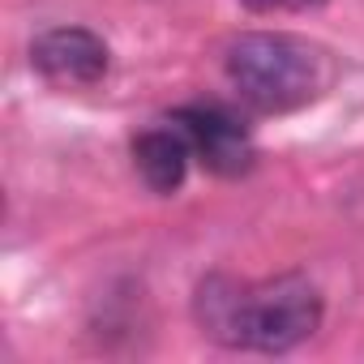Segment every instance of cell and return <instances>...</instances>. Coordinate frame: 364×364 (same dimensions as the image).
<instances>
[{
	"label": "cell",
	"instance_id": "obj_1",
	"mask_svg": "<svg viewBox=\"0 0 364 364\" xmlns=\"http://www.w3.org/2000/svg\"><path fill=\"white\" fill-rule=\"evenodd\" d=\"M193 317L206 338L232 351L283 355L321 330V291L304 274H274L262 283L210 274L198 283Z\"/></svg>",
	"mask_w": 364,
	"mask_h": 364
},
{
	"label": "cell",
	"instance_id": "obj_2",
	"mask_svg": "<svg viewBox=\"0 0 364 364\" xmlns=\"http://www.w3.org/2000/svg\"><path fill=\"white\" fill-rule=\"evenodd\" d=\"M228 82L257 112H296L313 103L330 82V60L317 43L287 31L236 35L223 52Z\"/></svg>",
	"mask_w": 364,
	"mask_h": 364
},
{
	"label": "cell",
	"instance_id": "obj_3",
	"mask_svg": "<svg viewBox=\"0 0 364 364\" xmlns=\"http://www.w3.org/2000/svg\"><path fill=\"white\" fill-rule=\"evenodd\" d=\"M171 124L189 137L193 154L215 176H245L253 167V159H257L249 129L236 116H228L223 107H215V103H206V107H180L171 116Z\"/></svg>",
	"mask_w": 364,
	"mask_h": 364
},
{
	"label": "cell",
	"instance_id": "obj_4",
	"mask_svg": "<svg viewBox=\"0 0 364 364\" xmlns=\"http://www.w3.org/2000/svg\"><path fill=\"white\" fill-rule=\"evenodd\" d=\"M31 65L52 86H95V82L107 77L112 52L86 26H56V31H43L31 43Z\"/></svg>",
	"mask_w": 364,
	"mask_h": 364
},
{
	"label": "cell",
	"instance_id": "obj_5",
	"mask_svg": "<svg viewBox=\"0 0 364 364\" xmlns=\"http://www.w3.org/2000/svg\"><path fill=\"white\" fill-rule=\"evenodd\" d=\"M189 137L180 129H150L133 141V167L154 193H176L189 171Z\"/></svg>",
	"mask_w": 364,
	"mask_h": 364
},
{
	"label": "cell",
	"instance_id": "obj_6",
	"mask_svg": "<svg viewBox=\"0 0 364 364\" xmlns=\"http://www.w3.org/2000/svg\"><path fill=\"white\" fill-rule=\"evenodd\" d=\"M249 9H274V5H287V0H245Z\"/></svg>",
	"mask_w": 364,
	"mask_h": 364
},
{
	"label": "cell",
	"instance_id": "obj_7",
	"mask_svg": "<svg viewBox=\"0 0 364 364\" xmlns=\"http://www.w3.org/2000/svg\"><path fill=\"white\" fill-rule=\"evenodd\" d=\"M287 5H300V9H313V5H321V0H287Z\"/></svg>",
	"mask_w": 364,
	"mask_h": 364
}]
</instances>
